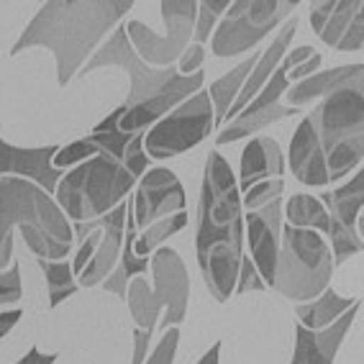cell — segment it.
<instances>
[{"label": "cell", "instance_id": "obj_1", "mask_svg": "<svg viewBox=\"0 0 364 364\" xmlns=\"http://www.w3.org/2000/svg\"><path fill=\"white\" fill-rule=\"evenodd\" d=\"M196 249L205 287L215 303H226L236 290L244 259V208L234 169L215 149L203 175Z\"/></svg>", "mask_w": 364, "mask_h": 364}, {"label": "cell", "instance_id": "obj_2", "mask_svg": "<svg viewBox=\"0 0 364 364\" xmlns=\"http://www.w3.org/2000/svg\"><path fill=\"white\" fill-rule=\"evenodd\" d=\"M134 0H54L44 3L33 16L18 41L11 49V57H18L31 46L52 49L57 59V82L67 87L77 77L85 62L98 52L100 41L113 26L129 16Z\"/></svg>", "mask_w": 364, "mask_h": 364}, {"label": "cell", "instance_id": "obj_3", "mask_svg": "<svg viewBox=\"0 0 364 364\" xmlns=\"http://www.w3.org/2000/svg\"><path fill=\"white\" fill-rule=\"evenodd\" d=\"M14 228H21L36 259H65L75 244L70 221L52 196L21 177H0V272L14 262Z\"/></svg>", "mask_w": 364, "mask_h": 364}, {"label": "cell", "instance_id": "obj_4", "mask_svg": "<svg viewBox=\"0 0 364 364\" xmlns=\"http://www.w3.org/2000/svg\"><path fill=\"white\" fill-rule=\"evenodd\" d=\"M134 185L136 177L126 169L124 162L108 154H95L72 172H65L54 190V203L67 215V221L72 218L75 223H87L103 218L116 205H121Z\"/></svg>", "mask_w": 364, "mask_h": 364}, {"label": "cell", "instance_id": "obj_5", "mask_svg": "<svg viewBox=\"0 0 364 364\" xmlns=\"http://www.w3.org/2000/svg\"><path fill=\"white\" fill-rule=\"evenodd\" d=\"M323 154L328 182L359 169L364 159V92L336 90L326 95L308 116Z\"/></svg>", "mask_w": 364, "mask_h": 364}, {"label": "cell", "instance_id": "obj_6", "mask_svg": "<svg viewBox=\"0 0 364 364\" xmlns=\"http://www.w3.org/2000/svg\"><path fill=\"white\" fill-rule=\"evenodd\" d=\"M151 277L154 287L144 280L141 274L134 277L126 287V303H129L131 318L139 331L154 333L159 313L164 311V331L177 328L188 316L190 300V274L182 257L169 247H159L151 257Z\"/></svg>", "mask_w": 364, "mask_h": 364}, {"label": "cell", "instance_id": "obj_7", "mask_svg": "<svg viewBox=\"0 0 364 364\" xmlns=\"http://www.w3.org/2000/svg\"><path fill=\"white\" fill-rule=\"evenodd\" d=\"M333 257L328 241L311 228L282 226L272 287L287 300L311 303L331 285Z\"/></svg>", "mask_w": 364, "mask_h": 364}, {"label": "cell", "instance_id": "obj_8", "mask_svg": "<svg viewBox=\"0 0 364 364\" xmlns=\"http://www.w3.org/2000/svg\"><path fill=\"white\" fill-rule=\"evenodd\" d=\"M103 67H121L129 75L131 80L129 95L121 103L124 113L141 103H149V100L169 95V92L196 95L203 87V70L196 72V75H190V77H182L180 72L172 70V67H167V70H151L149 65H144L141 59L136 57V52L131 49L124 26H118L111 39L105 41L103 46H98V52L85 62L80 75H90V72L103 70Z\"/></svg>", "mask_w": 364, "mask_h": 364}, {"label": "cell", "instance_id": "obj_9", "mask_svg": "<svg viewBox=\"0 0 364 364\" xmlns=\"http://www.w3.org/2000/svg\"><path fill=\"white\" fill-rule=\"evenodd\" d=\"M298 0H236L215 28L210 52L215 57H236L244 54L264 39L274 26L295 16Z\"/></svg>", "mask_w": 364, "mask_h": 364}, {"label": "cell", "instance_id": "obj_10", "mask_svg": "<svg viewBox=\"0 0 364 364\" xmlns=\"http://www.w3.org/2000/svg\"><path fill=\"white\" fill-rule=\"evenodd\" d=\"M210 131H213V105L208 92L198 90L193 98L182 100L144 134V154L149 159H169L205 141Z\"/></svg>", "mask_w": 364, "mask_h": 364}, {"label": "cell", "instance_id": "obj_11", "mask_svg": "<svg viewBox=\"0 0 364 364\" xmlns=\"http://www.w3.org/2000/svg\"><path fill=\"white\" fill-rule=\"evenodd\" d=\"M159 8H162V18L167 26L164 33L151 31L141 21L124 23V31L129 36L131 49L136 52V57L144 65L172 67L190 44L198 3L196 0H164V3H159Z\"/></svg>", "mask_w": 364, "mask_h": 364}, {"label": "cell", "instance_id": "obj_12", "mask_svg": "<svg viewBox=\"0 0 364 364\" xmlns=\"http://www.w3.org/2000/svg\"><path fill=\"white\" fill-rule=\"evenodd\" d=\"M313 46L303 44L298 49H290V52L282 57V62L274 67L272 77L267 80L264 87L257 92V98L244 108L236 118H231L226 126L221 129V134L215 136V146H223V144H234L239 139H247L257 131L267 129V126L277 124L282 118L298 116V108H290V105H280L282 92H287V72L298 67L300 62H306L308 57H313Z\"/></svg>", "mask_w": 364, "mask_h": 364}, {"label": "cell", "instance_id": "obj_13", "mask_svg": "<svg viewBox=\"0 0 364 364\" xmlns=\"http://www.w3.org/2000/svg\"><path fill=\"white\" fill-rule=\"evenodd\" d=\"M328 213V249H331L333 267L344 264L349 257L362 254V236L357 234V221L362 218L364 205V175L357 169V175L346 182L344 188L323 193L318 198Z\"/></svg>", "mask_w": 364, "mask_h": 364}, {"label": "cell", "instance_id": "obj_14", "mask_svg": "<svg viewBox=\"0 0 364 364\" xmlns=\"http://www.w3.org/2000/svg\"><path fill=\"white\" fill-rule=\"evenodd\" d=\"M185 210V188L177 175L167 167L146 169L139 180L136 196L131 198V215L134 228L144 231L151 223L169 218V215Z\"/></svg>", "mask_w": 364, "mask_h": 364}, {"label": "cell", "instance_id": "obj_15", "mask_svg": "<svg viewBox=\"0 0 364 364\" xmlns=\"http://www.w3.org/2000/svg\"><path fill=\"white\" fill-rule=\"evenodd\" d=\"M282 231V198L264 203L262 208L244 210V236L249 241V262L254 264L264 287H272L274 264L280 252Z\"/></svg>", "mask_w": 364, "mask_h": 364}, {"label": "cell", "instance_id": "obj_16", "mask_svg": "<svg viewBox=\"0 0 364 364\" xmlns=\"http://www.w3.org/2000/svg\"><path fill=\"white\" fill-rule=\"evenodd\" d=\"M362 0H326L311 3V26L323 44L336 52H362L364 23Z\"/></svg>", "mask_w": 364, "mask_h": 364}, {"label": "cell", "instance_id": "obj_17", "mask_svg": "<svg viewBox=\"0 0 364 364\" xmlns=\"http://www.w3.org/2000/svg\"><path fill=\"white\" fill-rule=\"evenodd\" d=\"M57 151V144L39 146V149H21V146L8 144L6 139H0V177H21V180L33 182L46 196H52L59 180L65 177V172L52 167Z\"/></svg>", "mask_w": 364, "mask_h": 364}, {"label": "cell", "instance_id": "obj_18", "mask_svg": "<svg viewBox=\"0 0 364 364\" xmlns=\"http://www.w3.org/2000/svg\"><path fill=\"white\" fill-rule=\"evenodd\" d=\"M126 213H129V203H121L111 213H105L100 218V241L95 247V254L90 262L82 267V272L77 274V285L82 287H95L103 285V280L116 269L118 259H121V249H124L126 239Z\"/></svg>", "mask_w": 364, "mask_h": 364}, {"label": "cell", "instance_id": "obj_19", "mask_svg": "<svg viewBox=\"0 0 364 364\" xmlns=\"http://www.w3.org/2000/svg\"><path fill=\"white\" fill-rule=\"evenodd\" d=\"M359 311H362V303L346 311L336 323H331L323 331H308L300 323L295 326V354L290 364H333L338 346L344 344V336L349 333Z\"/></svg>", "mask_w": 364, "mask_h": 364}, {"label": "cell", "instance_id": "obj_20", "mask_svg": "<svg viewBox=\"0 0 364 364\" xmlns=\"http://www.w3.org/2000/svg\"><path fill=\"white\" fill-rule=\"evenodd\" d=\"M295 31H298V16H290V18L282 23V28L277 31V36L272 39V44L267 46L264 49V54H262L259 59H257V65H254V70H252V75L247 77V82H244V87H241V92L236 95V100H234V105L228 108V113H226V121H223V126L231 121V118H236L239 116L244 108H247L249 103H252L254 98H257V92L264 87V82L269 77H272V72H274V67L280 65L282 62V57H285L287 52H290V44H293V36H295Z\"/></svg>", "mask_w": 364, "mask_h": 364}, {"label": "cell", "instance_id": "obj_21", "mask_svg": "<svg viewBox=\"0 0 364 364\" xmlns=\"http://www.w3.org/2000/svg\"><path fill=\"white\" fill-rule=\"evenodd\" d=\"M362 80H364V65H344V67H333V70L316 72L311 77L300 80L293 87H287V105L290 108H303V105H311L313 100L326 98L336 90H362Z\"/></svg>", "mask_w": 364, "mask_h": 364}, {"label": "cell", "instance_id": "obj_22", "mask_svg": "<svg viewBox=\"0 0 364 364\" xmlns=\"http://www.w3.org/2000/svg\"><path fill=\"white\" fill-rule=\"evenodd\" d=\"M285 175V156H282L280 144L269 136H257L241 151V169L236 188L244 196L254 185L264 180H282Z\"/></svg>", "mask_w": 364, "mask_h": 364}, {"label": "cell", "instance_id": "obj_23", "mask_svg": "<svg viewBox=\"0 0 364 364\" xmlns=\"http://www.w3.org/2000/svg\"><path fill=\"white\" fill-rule=\"evenodd\" d=\"M290 169H293L295 180L308 185V188H326V185H331L328 182V172H326L323 154L318 149V141H316V134H313L308 116L298 124L293 141H290Z\"/></svg>", "mask_w": 364, "mask_h": 364}, {"label": "cell", "instance_id": "obj_24", "mask_svg": "<svg viewBox=\"0 0 364 364\" xmlns=\"http://www.w3.org/2000/svg\"><path fill=\"white\" fill-rule=\"evenodd\" d=\"M362 303L359 298H344V295H338L333 287H328L323 295H318L316 300L311 303H303L298 306V323L308 331H323L328 328L331 323H336L346 311Z\"/></svg>", "mask_w": 364, "mask_h": 364}, {"label": "cell", "instance_id": "obj_25", "mask_svg": "<svg viewBox=\"0 0 364 364\" xmlns=\"http://www.w3.org/2000/svg\"><path fill=\"white\" fill-rule=\"evenodd\" d=\"M259 57H262L259 52H252V57H247L239 67H234V70L228 72V75H223L221 80H215V82L210 85V90H205L210 98V105H213V129H223L228 108L234 105L236 95L241 92V87H244L247 77L252 75L254 65H257Z\"/></svg>", "mask_w": 364, "mask_h": 364}, {"label": "cell", "instance_id": "obj_26", "mask_svg": "<svg viewBox=\"0 0 364 364\" xmlns=\"http://www.w3.org/2000/svg\"><path fill=\"white\" fill-rule=\"evenodd\" d=\"M134 241H136V228H134V215H131V200H129V213H126V239L124 249H121V259H118L116 269L103 280L105 290H111L113 295L126 300V287L134 277L149 269V257H136L134 254Z\"/></svg>", "mask_w": 364, "mask_h": 364}, {"label": "cell", "instance_id": "obj_27", "mask_svg": "<svg viewBox=\"0 0 364 364\" xmlns=\"http://www.w3.org/2000/svg\"><path fill=\"white\" fill-rule=\"evenodd\" d=\"M282 215L287 218V226L293 228H311V231H323V234L328 231V213H326L323 203L308 193L290 198Z\"/></svg>", "mask_w": 364, "mask_h": 364}, {"label": "cell", "instance_id": "obj_28", "mask_svg": "<svg viewBox=\"0 0 364 364\" xmlns=\"http://www.w3.org/2000/svg\"><path fill=\"white\" fill-rule=\"evenodd\" d=\"M188 226V213L182 210V213L169 215V218H162V221L151 223L149 228H144L141 234H136V241H134V254L136 257H149L151 252L162 247V241L169 239V236H175L177 231Z\"/></svg>", "mask_w": 364, "mask_h": 364}, {"label": "cell", "instance_id": "obj_29", "mask_svg": "<svg viewBox=\"0 0 364 364\" xmlns=\"http://www.w3.org/2000/svg\"><path fill=\"white\" fill-rule=\"evenodd\" d=\"M39 267L46 274V290H49V306L57 308L62 300H67L70 295L77 293V282L72 274V264L67 259L49 262V259H36Z\"/></svg>", "mask_w": 364, "mask_h": 364}, {"label": "cell", "instance_id": "obj_30", "mask_svg": "<svg viewBox=\"0 0 364 364\" xmlns=\"http://www.w3.org/2000/svg\"><path fill=\"white\" fill-rule=\"evenodd\" d=\"M177 344H180V331H177V328H167V331L162 333V341L154 346L151 357L144 364H172L175 362ZM218 357H221V341H215V344L203 354L198 364H218Z\"/></svg>", "mask_w": 364, "mask_h": 364}, {"label": "cell", "instance_id": "obj_31", "mask_svg": "<svg viewBox=\"0 0 364 364\" xmlns=\"http://www.w3.org/2000/svg\"><path fill=\"white\" fill-rule=\"evenodd\" d=\"M228 0H203L198 3V14H196V26H193V44H205L210 39V31H213L218 16H223L228 11Z\"/></svg>", "mask_w": 364, "mask_h": 364}, {"label": "cell", "instance_id": "obj_32", "mask_svg": "<svg viewBox=\"0 0 364 364\" xmlns=\"http://www.w3.org/2000/svg\"><path fill=\"white\" fill-rule=\"evenodd\" d=\"M282 180H264L259 185H254L252 190H247L244 196H241V208L244 210H254V208H262L264 203L274 200V198H282Z\"/></svg>", "mask_w": 364, "mask_h": 364}, {"label": "cell", "instance_id": "obj_33", "mask_svg": "<svg viewBox=\"0 0 364 364\" xmlns=\"http://www.w3.org/2000/svg\"><path fill=\"white\" fill-rule=\"evenodd\" d=\"M21 295H23V285H21V264L14 259L8 269L0 272V308L18 303Z\"/></svg>", "mask_w": 364, "mask_h": 364}, {"label": "cell", "instance_id": "obj_34", "mask_svg": "<svg viewBox=\"0 0 364 364\" xmlns=\"http://www.w3.org/2000/svg\"><path fill=\"white\" fill-rule=\"evenodd\" d=\"M144 134H146V131H139L136 136L131 139L129 146H126V154H124L126 169H129L136 180H141V175L146 172V167H149V156L144 154Z\"/></svg>", "mask_w": 364, "mask_h": 364}, {"label": "cell", "instance_id": "obj_35", "mask_svg": "<svg viewBox=\"0 0 364 364\" xmlns=\"http://www.w3.org/2000/svg\"><path fill=\"white\" fill-rule=\"evenodd\" d=\"M203 62H205V49L200 44H188V49L177 59V72H180L182 77H190V75L200 72Z\"/></svg>", "mask_w": 364, "mask_h": 364}, {"label": "cell", "instance_id": "obj_36", "mask_svg": "<svg viewBox=\"0 0 364 364\" xmlns=\"http://www.w3.org/2000/svg\"><path fill=\"white\" fill-rule=\"evenodd\" d=\"M321 62H323V57H321V54H313V57H308L306 62H300L298 67H293V70L287 72V82H290V80L300 82V80H306V77H311V75H316V70L321 67Z\"/></svg>", "mask_w": 364, "mask_h": 364}, {"label": "cell", "instance_id": "obj_37", "mask_svg": "<svg viewBox=\"0 0 364 364\" xmlns=\"http://www.w3.org/2000/svg\"><path fill=\"white\" fill-rule=\"evenodd\" d=\"M54 362H57V354H41L39 346L33 344L16 364H54Z\"/></svg>", "mask_w": 364, "mask_h": 364}, {"label": "cell", "instance_id": "obj_38", "mask_svg": "<svg viewBox=\"0 0 364 364\" xmlns=\"http://www.w3.org/2000/svg\"><path fill=\"white\" fill-rule=\"evenodd\" d=\"M21 316H23V311H21V308H14V311H3V313H0V338L6 336V333L11 331L16 323H18Z\"/></svg>", "mask_w": 364, "mask_h": 364}]
</instances>
